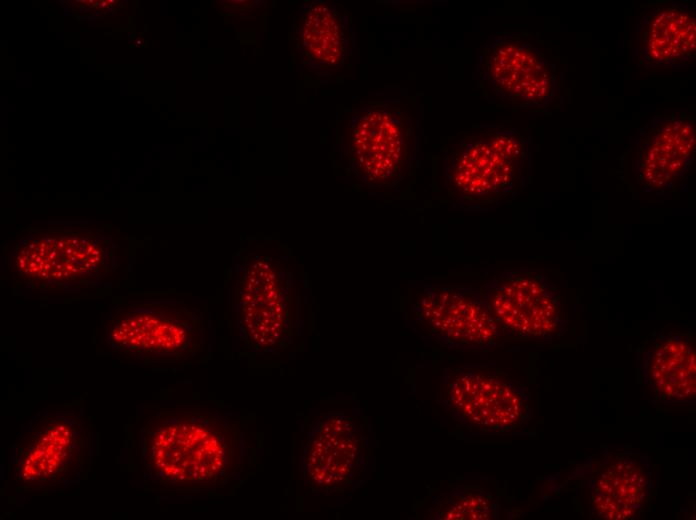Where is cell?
<instances>
[{"instance_id": "cell-16", "label": "cell", "mask_w": 696, "mask_h": 520, "mask_svg": "<svg viewBox=\"0 0 696 520\" xmlns=\"http://www.w3.org/2000/svg\"><path fill=\"white\" fill-rule=\"evenodd\" d=\"M104 245L87 236L36 238L18 252L17 268L37 284L72 283L102 268Z\"/></svg>"}, {"instance_id": "cell-11", "label": "cell", "mask_w": 696, "mask_h": 520, "mask_svg": "<svg viewBox=\"0 0 696 520\" xmlns=\"http://www.w3.org/2000/svg\"><path fill=\"white\" fill-rule=\"evenodd\" d=\"M416 142V120L399 98L356 110L346 123L345 155L353 173L368 185L400 183Z\"/></svg>"}, {"instance_id": "cell-14", "label": "cell", "mask_w": 696, "mask_h": 520, "mask_svg": "<svg viewBox=\"0 0 696 520\" xmlns=\"http://www.w3.org/2000/svg\"><path fill=\"white\" fill-rule=\"evenodd\" d=\"M695 10L687 2L649 1L637 12L634 47L639 69L676 71L695 65Z\"/></svg>"}, {"instance_id": "cell-1", "label": "cell", "mask_w": 696, "mask_h": 520, "mask_svg": "<svg viewBox=\"0 0 696 520\" xmlns=\"http://www.w3.org/2000/svg\"><path fill=\"white\" fill-rule=\"evenodd\" d=\"M256 445L242 417L211 401L158 400L124 426L119 461L131 484L158 500L228 495L250 477Z\"/></svg>"}, {"instance_id": "cell-17", "label": "cell", "mask_w": 696, "mask_h": 520, "mask_svg": "<svg viewBox=\"0 0 696 520\" xmlns=\"http://www.w3.org/2000/svg\"><path fill=\"white\" fill-rule=\"evenodd\" d=\"M298 43L306 57L319 69L331 70L344 65L349 54L348 21L334 5L312 3L297 25Z\"/></svg>"}, {"instance_id": "cell-4", "label": "cell", "mask_w": 696, "mask_h": 520, "mask_svg": "<svg viewBox=\"0 0 696 520\" xmlns=\"http://www.w3.org/2000/svg\"><path fill=\"white\" fill-rule=\"evenodd\" d=\"M297 266L275 243L250 244L238 268L234 312L240 339L259 356H281L301 329Z\"/></svg>"}, {"instance_id": "cell-18", "label": "cell", "mask_w": 696, "mask_h": 520, "mask_svg": "<svg viewBox=\"0 0 696 520\" xmlns=\"http://www.w3.org/2000/svg\"><path fill=\"white\" fill-rule=\"evenodd\" d=\"M498 498L478 485H448L429 492L416 514L427 520H494L500 518Z\"/></svg>"}, {"instance_id": "cell-12", "label": "cell", "mask_w": 696, "mask_h": 520, "mask_svg": "<svg viewBox=\"0 0 696 520\" xmlns=\"http://www.w3.org/2000/svg\"><path fill=\"white\" fill-rule=\"evenodd\" d=\"M480 292L503 337L549 343L566 331L562 295L542 270L506 269Z\"/></svg>"}, {"instance_id": "cell-3", "label": "cell", "mask_w": 696, "mask_h": 520, "mask_svg": "<svg viewBox=\"0 0 696 520\" xmlns=\"http://www.w3.org/2000/svg\"><path fill=\"white\" fill-rule=\"evenodd\" d=\"M533 140L503 124L467 128L443 159V186L462 211L487 212L513 201L531 182Z\"/></svg>"}, {"instance_id": "cell-5", "label": "cell", "mask_w": 696, "mask_h": 520, "mask_svg": "<svg viewBox=\"0 0 696 520\" xmlns=\"http://www.w3.org/2000/svg\"><path fill=\"white\" fill-rule=\"evenodd\" d=\"M473 81L492 106L550 114L564 104L566 66L539 33L505 30L478 49Z\"/></svg>"}, {"instance_id": "cell-13", "label": "cell", "mask_w": 696, "mask_h": 520, "mask_svg": "<svg viewBox=\"0 0 696 520\" xmlns=\"http://www.w3.org/2000/svg\"><path fill=\"white\" fill-rule=\"evenodd\" d=\"M410 326L424 340L448 349L488 350L503 338L480 289L469 285L425 284L410 308Z\"/></svg>"}, {"instance_id": "cell-2", "label": "cell", "mask_w": 696, "mask_h": 520, "mask_svg": "<svg viewBox=\"0 0 696 520\" xmlns=\"http://www.w3.org/2000/svg\"><path fill=\"white\" fill-rule=\"evenodd\" d=\"M97 452V432L84 407H47L26 421L11 443L6 492L15 506L64 492L88 478Z\"/></svg>"}, {"instance_id": "cell-6", "label": "cell", "mask_w": 696, "mask_h": 520, "mask_svg": "<svg viewBox=\"0 0 696 520\" xmlns=\"http://www.w3.org/2000/svg\"><path fill=\"white\" fill-rule=\"evenodd\" d=\"M101 334L111 353L148 366L198 364L210 349L204 312L177 299L115 305L103 321Z\"/></svg>"}, {"instance_id": "cell-10", "label": "cell", "mask_w": 696, "mask_h": 520, "mask_svg": "<svg viewBox=\"0 0 696 520\" xmlns=\"http://www.w3.org/2000/svg\"><path fill=\"white\" fill-rule=\"evenodd\" d=\"M438 403L461 426L484 434H518L533 416L530 393L510 374L486 364L445 370Z\"/></svg>"}, {"instance_id": "cell-8", "label": "cell", "mask_w": 696, "mask_h": 520, "mask_svg": "<svg viewBox=\"0 0 696 520\" xmlns=\"http://www.w3.org/2000/svg\"><path fill=\"white\" fill-rule=\"evenodd\" d=\"M691 112L656 113L639 127L619 157L618 179L636 199L660 201L684 190L695 160Z\"/></svg>"}, {"instance_id": "cell-9", "label": "cell", "mask_w": 696, "mask_h": 520, "mask_svg": "<svg viewBox=\"0 0 696 520\" xmlns=\"http://www.w3.org/2000/svg\"><path fill=\"white\" fill-rule=\"evenodd\" d=\"M553 485L578 490L590 519L630 520L649 508L657 473L647 453L609 446L573 464Z\"/></svg>"}, {"instance_id": "cell-7", "label": "cell", "mask_w": 696, "mask_h": 520, "mask_svg": "<svg viewBox=\"0 0 696 520\" xmlns=\"http://www.w3.org/2000/svg\"><path fill=\"white\" fill-rule=\"evenodd\" d=\"M299 473L317 496H344L363 487L374 465V434L358 413L321 412L303 427Z\"/></svg>"}, {"instance_id": "cell-15", "label": "cell", "mask_w": 696, "mask_h": 520, "mask_svg": "<svg viewBox=\"0 0 696 520\" xmlns=\"http://www.w3.org/2000/svg\"><path fill=\"white\" fill-rule=\"evenodd\" d=\"M644 390L653 404H694L695 337L690 329L659 330L636 349Z\"/></svg>"}]
</instances>
